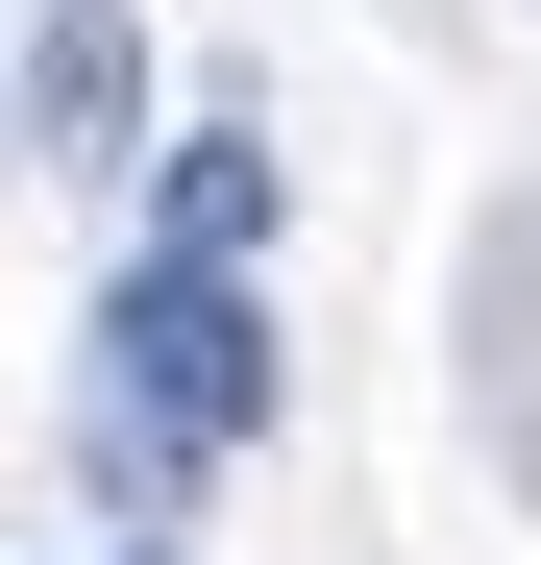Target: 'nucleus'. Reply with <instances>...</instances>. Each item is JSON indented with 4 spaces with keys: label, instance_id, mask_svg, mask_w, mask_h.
<instances>
[{
    "label": "nucleus",
    "instance_id": "nucleus-1",
    "mask_svg": "<svg viewBox=\"0 0 541 565\" xmlns=\"http://www.w3.org/2000/svg\"><path fill=\"white\" fill-rule=\"evenodd\" d=\"M99 394L124 418H172V443H270V418H296V369H270V296H246V270H198V246H148L124 270V296H99Z\"/></svg>",
    "mask_w": 541,
    "mask_h": 565
},
{
    "label": "nucleus",
    "instance_id": "nucleus-2",
    "mask_svg": "<svg viewBox=\"0 0 541 565\" xmlns=\"http://www.w3.org/2000/svg\"><path fill=\"white\" fill-rule=\"evenodd\" d=\"M148 148V50L124 0H25V172H124Z\"/></svg>",
    "mask_w": 541,
    "mask_h": 565
},
{
    "label": "nucleus",
    "instance_id": "nucleus-3",
    "mask_svg": "<svg viewBox=\"0 0 541 565\" xmlns=\"http://www.w3.org/2000/svg\"><path fill=\"white\" fill-rule=\"evenodd\" d=\"M148 222H172V246H198V270H246L270 222H296V172H270L246 124H198V148H172V172H148Z\"/></svg>",
    "mask_w": 541,
    "mask_h": 565
},
{
    "label": "nucleus",
    "instance_id": "nucleus-4",
    "mask_svg": "<svg viewBox=\"0 0 541 565\" xmlns=\"http://www.w3.org/2000/svg\"><path fill=\"white\" fill-rule=\"evenodd\" d=\"M124 565H172V541H124Z\"/></svg>",
    "mask_w": 541,
    "mask_h": 565
}]
</instances>
